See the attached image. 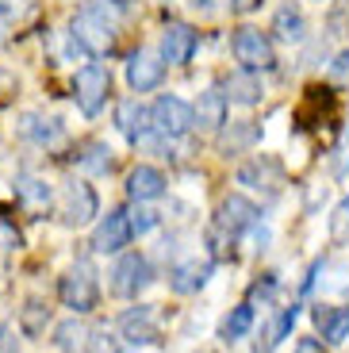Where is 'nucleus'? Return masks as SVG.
Returning <instances> with one entry per match:
<instances>
[{
	"instance_id": "1",
	"label": "nucleus",
	"mask_w": 349,
	"mask_h": 353,
	"mask_svg": "<svg viewBox=\"0 0 349 353\" xmlns=\"http://www.w3.org/2000/svg\"><path fill=\"white\" fill-rule=\"evenodd\" d=\"M261 223V208L250 200V196L235 192L219 203L215 219L208 223V250H211V261H227L235 257V246L250 234L253 227Z\"/></svg>"
},
{
	"instance_id": "2",
	"label": "nucleus",
	"mask_w": 349,
	"mask_h": 353,
	"mask_svg": "<svg viewBox=\"0 0 349 353\" xmlns=\"http://www.w3.org/2000/svg\"><path fill=\"white\" fill-rule=\"evenodd\" d=\"M70 39L88 54V58H100V54L112 50L115 23H112V16H108L104 4H88L85 12H77V16H73V23H70Z\"/></svg>"
},
{
	"instance_id": "3",
	"label": "nucleus",
	"mask_w": 349,
	"mask_h": 353,
	"mask_svg": "<svg viewBox=\"0 0 349 353\" xmlns=\"http://www.w3.org/2000/svg\"><path fill=\"white\" fill-rule=\"evenodd\" d=\"M58 300H61V307H70L73 315H88V311L97 307L100 303V281H97L92 261H77L61 273Z\"/></svg>"
},
{
	"instance_id": "4",
	"label": "nucleus",
	"mask_w": 349,
	"mask_h": 353,
	"mask_svg": "<svg viewBox=\"0 0 349 353\" xmlns=\"http://www.w3.org/2000/svg\"><path fill=\"white\" fill-rule=\"evenodd\" d=\"M230 54L242 70H253V73H269L277 70V43H272L269 31L261 27H238L235 39H230Z\"/></svg>"
},
{
	"instance_id": "5",
	"label": "nucleus",
	"mask_w": 349,
	"mask_h": 353,
	"mask_svg": "<svg viewBox=\"0 0 349 353\" xmlns=\"http://www.w3.org/2000/svg\"><path fill=\"white\" fill-rule=\"evenodd\" d=\"M150 284H154V265H150V257L127 254V250H123V254L115 257L112 273H108L112 296H119V300H139Z\"/></svg>"
},
{
	"instance_id": "6",
	"label": "nucleus",
	"mask_w": 349,
	"mask_h": 353,
	"mask_svg": "<svg viewBox=\"0 0 349 353\" xmlns=\"http://www.w3.org/2000/svg\"><path fill=\"white\" fill-rule=\"evenodd\" d=\"M150 127H154L157 139L177 142L184 134H192V104L173 92H161V97L150 104Z\"/></svg>"
},
{
	"instance_id": "7",
	"label": "nucleus",
	"mask_w": 349,
	"mask_h": 353,
	"mask_svg": "<svg viewBox=\"0 0 349 353\" xmlns=\"http://www.w3.org/2000/svg\"><path fill=\"white\" fill-rule=\"evenodd\" d=\"M108 92H112V73H108V65L100 62H85L77 70V77H73V100H77L81 115H100L108 104Z\"/></svg>"
},
{
	"instance_id": "8",
	"label": "nucleus",
	"mask_w": 349,
	"mask_h": 353,
	"mask_svg": "<svg viewBox=\"0 0 349 353\" xmlns=\"http://www.w3.org/2000/svg\"><path fill=\"white\" fill-rule=\"evenodd\" d=\"M54 208H58L66 227H88L100 215V196L88 181H70L61 188V196L54 200Z\"/></svg>"
},
{
	"instance_id": "9",
	"label": "nucleus",
	"mask_w": 349,
	"mask_h": 353,
	"mask_svg": "<svg viewBox=\"0 0 349 353\" xmlns=\"http://www.w3.org/2000/svg\"><path fill=\"white\" fill-rule=\"evenodd\" d=\"M119 338L131 345H157L161 342V311L157 303H139L119 315Z\"/></svg>"
},
{
	"instance_id": "10",
	"label": "nucleus",
	"mask_w": 349,
	"mask_h": 353,
	"mask_svg": "<svg viewBox=\"0 0 349 353\" xmlns=\"http://www.w3.org/2000/svg\"><path fill=\"white\" fill-rule=\"evenodd\" d=\"M238 185L250 188V192H261V196H277L284 188V169L269 154H253L250 161L238 165Z\"/></svg>"
},
{
	"instance_id": "11",
	"label": "nucleus",
	"mask_w": 349,
	"mask_h": 353,
	"mask_svg": "<svg viewBox=\"0 0 349 353\" xmlns=\"http://www.w3.org/2000/svg\"><path fill=\"white\" fill-rule=\"evenodd\" d=\"M115 127H119V134L127 142H134V146H150V142L157 139L154 127H150V108L142 104L139 97L115 104Z\"/></svg>"
},
{
	"instance_id": "12",
	"label": "nucleus",
	"mask_w": 349,
	"mask_h": 353,
	"mask_svg": "<svg viewBox=\"0 0 349 353\" xmlns=\"http://www.w3.org/2000/svg\"><path fill=\"white\" fill-rule=\"evenodd\" d=\"M131 219H127V208H112L104 219L97 223L92 230V250L97 254H123V250L131 246Z\"/></svg>"
},
{
	"instance_id": "13",
	"label": "nucleus",
	"mask_w": 349,
	"mask_h": 353,
	"mask_svg": "<svg viewBox=\"0 0 349 353\" xmlns=\"http://www.w3.org/2000/svg\"><path fill=\"white\" fill-rule=\"evenodd\" d=\"M211 273H215V261L211 257H184L169 269V292L177 296H196L200 288H208Z\"/></svg>"
},
{
	"instance_id": "14",
	"label": "nucleus",
	"mask_w": 349,
	"mask_h": 353,
	"mask_svg": "<svg viewBox=\"0 0 349 353\" xmlns=\"http://www.w3.org/2000/svg\"><path fill=\"white\" fill-rule=\"evenodd\" d=\"M161 81H166V62H161V54L134 50L131 58H127V85H131V92H154Z\"/></svg>"
},
{
	"instance_id": "15",
	"label": "nucleus",
	"mask_w": 349,
	"mask_h": 353,
	"mask_svg": "<svg viewBox=\"0 0 349 353\" xmlns=\"http://www.w3.org/2000/svg\"><path fill=\"white\" fill-rule=\"evenodd\" d=\"M19 134L27 142H35L43 150H54L66 142V123H61L58 115H43V112H27L19 115Z\"/></svg>"
},
{
	"instance_id": "16",
	"label": "nucleus",
	"mask_w": 349,
	"mask_h": 353,
	"mask_svg": "<svg viewBox=\"0 0 349 353\" xmlns=\"http://www.w3.org/2000/svg\"><path fill=\"white\" fill-rule=\"evenodd\" d=\"M196 43H200V39H196V31L188 23H166V31H161V62L166 65H188L192 62V54H196Z\"/></svg>"
},
{
	"instance_id": "17",
	"label": "nucleus",
	"mask_w": 349,
	"mask_h": 353,
	"mask_svg": "<svg viewBox=\"0 0 349 353\" xmlns=\"http://www.w3.org/2000/svg\"><path fill=\"white\" fill-rule=\"evenodd\" d=\"M227 112H230V100L223 97V88H203L200 100L192 104V131L219 134V127L227 123Z\"/></svg>"
},
{
	"instance_id": "18",
	"label": "nucleus",
	"mask_w": 349,
	"mask_h": 353,
	"mask_svg": "<svg viewBox=\"0 0 349 353\" xmlns=\"http://www.w3.org/2000/svg\"><path fill=\"white\" fill-rule=\"evenodd\" d=\"M16 200H19V208H23V212H31V215H50L58 196H54V185L46 181V176L23 173L16 181Z\"/></svg>"
},
{
	"instance_id": "19",
	"label": "nucleus",
	"mask_w": 349,
	"mask_h": 353,
	"mask_svg": "<svg viewBox=\"0 0 349 353\" xmlns=\"http://www.w3.org/2000/svg\"><path fill=\"white\" fill-rule=\"evenodd\" d=\"M166 192H169V181L157 165H134L131 173H127V196H131L134 203H154Z\"/></svg>"
},
{
	"instance_id": "20",
	"label": "nucleus",
	"mask_w": 349,
	"mask_h": 353,
	"mask_svg": "<svg viewBox=\"0 0 349 353\" xmlns=\"http://www.w3.org/2000/svg\"><path fill=\"white\" fill-rule=\"evenodd\" d=\"M223 97L230 100V104H242V108H257L265 100V81L261 73H253V70H242L238 65L235 73H230L227 81H223Z\"/></svg>"
},
{
	"instance_id": "21",
	"label": "nucleus",
	"mask_w": 349,
	"mask_h": 353,
	"mask_svg": "<svg viewBox=\"0 0 349 353\" xmlns=\"http://www.w3.org/2000/svg\"><path fill=\"white\" fill-rule=\"evenodd\" d=\"M257 142H261V127L253 123V119H238V123H223V127H219V154H223V158L250 154Z\"/></svg>"
},
{
	"instance_id": "22",
	"label": "nucleus",
	"mask_w": 349,
	"mask_h": 353,
	"mask_svg": "<svg viewBox=\"0 0 349 353\" xmlns=\"http://www.w3.org/2000/svg\"><path fill=\"white\" fill-rule=\"evenodd\" d=\"M315 327H319V334H323L326 345H341L349 342V303H319V307L311 311Z\"/></svg>"
},
{
	"instance_id": "23",
	"label": "nucleus",
	"mask_w": 349,
	"mask_h": 353,
	"mask_svg": "<svg viewBox=\"0 0 349 353\" xmlns=\"http://www.w3.org/2000/svg\"><path fill=\"white\" fill-rule=\"evenodd\" d=\"M307 31H311V23H307L303 8H299L296 0L280 4L277 16H272V39H280V43H288V46H299L307 39Z\"/></svg>"
},
{
	"instance_id": "24",
	"label": "nucleus",
	"mask_w": 349,
	"mask_h": 353,
	"mask_svg": "<svg viewBox=\"0 0 349 353\" xmlns=\"http://www.w3.org/2000/svg\"><path fill=\"white\" fill-rule=\"evenodd\" d=\"M73 165H77L85 176H104V173H112V165H115L112 146H108V142H100V139L85 142V146L73 154Z\"/></svg>"
},
{
	"instance_id": "25",
	"label": "nucleus",
	"mask_w": 349,
	"mask_h": 353,
	"mask_svg": "<svg viewBox=\"0 0 349 353\" xmlns=\"http://www.w3.org/2000/svg\"><path fill=\"white\" fill-rule=\"evenodd\" d=\"M299 323V303H288V307H280L277 315H272V323L265 327V334L257 338V353H272L284 338L292 334V327Z\"/></svg>"
},
{
	"instance_id": "26",
	"label": "nucleus",
	"mask_w": 349,
	"mask_h": 353,
	"mask_svg": "<svg viewBox=\"0 0 349 353\" xmlns=\"http://www.w3.org/2000/svg\"><path fill=\"white\" fill-rule=\"evenodd\" d=\"M253 303H238V307H230L227 315H223V323H219V342H227V345H235V342H242V338H250V330H253Z\"/></svg>"
},
{
	"instance_id": "27",
	"label": "nucleus",
	"mask_w": 349,
	"mask_h": 353,
	"mask_svg": "<svg viewBox=\"0 0 349 353\" xmlns=\"http://www.w3.org/2000/svg\"><path fill=\"white\" fill-rule=\"evenodd\" d=\"M54 345H58V353H85L88 327L81 323L77 315L66 319V323H58V327H54Z\"/></svg>"
},
{
	"instance_id": "28",
	"label": "nucleus",
	"mask_w": 349,
	"mask_h": 353,
	"mask_svg": "<svg viewBox=\"0 0 349 353\" xmlns=\"http://www.w3.org/2000/svg\"><path fill=\"white\" fill-rule=\"evenodd\" d=\"M50 307H46L43 300H27L23 307H19V334L23 338H43L46 327H50Z\"/></svg>"
},
{
	"instance_id": "29",
	"label": "nucleus",
	"mask_w": 349,
	"mask_h": 353,
	"mask_svg": "<svg viewBox=\"0 0 349 353\" xmlns=\"http://www.w3.org/2000/svg\"><path fill=\"white\" fill-rule=\"evenodd\" d=\"M85 353H123V342H119V334H115V330L97 327V330H88Z\"/></svg>"
},
{
	"instance_id": "30",
	"label": "nucleus",
	"mask_w": 349,
	"mask_h": 353,
	"mask_svg": "<svg viewBox=\"0 0 349 353\" xmlns=\"http://www.w3.org/2000/svg\"><path fill=\"white\" fill-rule=\"evenodd\" d=\"M127 219H131V234H139V239L161 227V215H157L154 208H142V203H134L131 212H127Z\"/></svg>"
},
{
	"instance_id": "31",
	"label": "nucleus",
	"mask_w": 349,
	"mask_h": 353,
	"mask_svg": "<svg viewBox=\"0 0 349 353\" xmlns=\"http://www.w3.org/2000/svg\"><path fill=\"white\" fill-rule=\"evenodd\" d=\"M330 242L334 246H346L349 242V196L334 208V215H330Z\"/></svg>"
},
{
	"instance_id": "32",
	"label": "nucleus",
	"mask_w": 349,
	"mask_h": 353,
	"mask_svg": "<svg viewBox=\"0 0 349 353\" xmlns=\"http://www.w3.org/2000/svg\"><path fill=\"white\" fill-rule=\"evenodd\" d=\"M31 8H35V4H31V0H0V19H4V23H12V19H27L31 16Z\"/></svg>"
},
{
	"instance_id": "33",
	"label": "nucleus",
	"mask_w": 349,
	"mask_h": 353,
	"mask_svg": "<svg viewBox=\"0 0 349 353\" xmlns=\"http://www.w3.org/2000/svg\"><path fill=\"white\" fill-rule=\"evenodd\" d=\"M277 288H280V281H277V273H265L261 281L253 284V300H261V303H269L272 296H277Z\"/></svg>"
},
{
	"instance_id": "34",
	"label": "nucleus",
	"mask_w": 349,
	"mask_h": 353,
	"mask_svg": "<svg viewBox=\"0 0 349 353\" xmlns=\"http://www.w3.org/2000/svg\"><path fill=\"white\" fill-rule=\"evenodd\" d=\"M346 19H349V0H341V4L330 8V35H341V31H346Z\"/></svg>"
},
{
	"instance_id": "35",
	"label": "nucleus",
	"mask_w": 349,
	"mask_h": 353,
	"mask_svg": "<svg viewBox=\"0 0 349 353\" xmlns=\"http://www.w3.org/2000/svg\"><path fill=\"white\" fill-rule=\"evenodd\" d=\"M330 73L338 81H349V50H338L334 54V62H330Z\"/></svg>"
},
{
	"instance_id": "36",
	"label": "nucleus",
	"mask_w": 349,
	"mask_h": 353,
	"mask_svg": "<svg viewBox=\"0 0 349 353\" xmlns=\"http://www.w3.org/2000/svg\"><path fill=\"white\" fill-rule=\"evenodd\" d=\"M16 246H19V230L0 219V250H16Z\"/></svg>"
},
{
	"instance_id": "37",
	"label": "nucleus",
	"mask_w": 349,
	"mask_h": 353,
	"mask_svg": "<svg viewBox=\"0 0 349 353\" xmlns=\"http://www.w3.org/2000/svg\"><path fill=\"white\" fill-rule=\"evenodd\" d=\"M338 176H349V131H346V139H341V146H338Z\"/></svg>"
},
{
	"instance_id": "38",
	"label": "nucleus",
	"mask_w": 349,
	"mask_h": 353,
	"mask_svg": "<svg viewBox=\"0 0 349 353\" xmlns=\"http://www.w3.org/2000/svg\"><path fill=\"white\" fill-rule=\"evenodd\" d=\"M292 353H326V350H323V342H319V338H299Z\"/></svg>"
},
{
	"instance_id": "39",
	"label": "nucleus",
	"mask_w": 349,
	"mask_h": 353,
	"mask_svg": "<svg viewBox=\"0 0 349 353\" xmlns=\"http://www.w3.org/2000/svg\"><path fill=\"white\" fill-rule=\"evenodd\" d=\"M0 353H16V338L8 327H0Z\"/></svg>"
},
{
	"instance_id": "40",
	"label": "nucleus",
	"mask_w": 349,
	"mask_h": 353,
	"mask_svg": "<svg viewBox=\"0 0 349 353\" xmlns=\"http://www.w3.org/2000/svg\"><path fill=\"white\" fill-rule=\"evenodd\" d=\"M261 4V0H230V12H238V16H246V12H253Z\"/></svg>"
},
{
	"instance_id": "41",
	"label": "nucleus",
	"mask_w": 349,
	"mask_h": 353,
	"mask_svg": "<svg viewBox=\"0 0 349 353\" xmlns=\"http://www.w3.org/2000/svg\"><path fill=\"white\" fill-rule=\"evenodd\" d=\"M188 4H192V8H200V12H208V8H211V0H188Z\"/></svg>"
},
{
	"instance_id": "42",
	"label": "nucleus",
	"mask_w": 349,
	"mask_h": 353,
	"mask_svg": "<svg viewBox=\"0 0 349 353\" xmlns=\"http://www.w3.org/2000/svg\"><path fill=\"white\" fill-rule=\"evenodd\" d=\"M0 46H4V39H0Z\"/></svg>"
}]
</instances>
